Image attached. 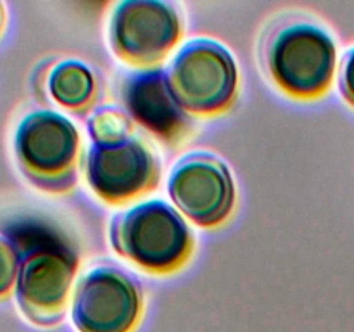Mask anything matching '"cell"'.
Masks as SVG:
<instances>
[{
    "instance_id": "8992f818",
    "label": "cell",
    "mask_w": 354,
    "mask_h": 332,
    "mask_svg": "<svg viewBox=\"0 0 354 332\" xmlns=\"http://www.w3.org/2000/svg\"><path fill=\"white\" fill-rule=\"evenodd\" d=\"M183 37L178 10L156 0L118 3L109 21V45L118 59L142 69H154Z\"/></svg>"
},
{
    "instance_id": "4fadbf2b",
    "label": "cell",
    "mask_w": 354,
    "mask_h": 332,
    "mask_svg": "<svg viewBox=\"0 0 354 332\" xmlns=\"http://www.w3.org/2000/svg\"><path fill=\"white\" fill-rule=\"evenodd\" d=\"M17 273H19V248L6 235H0V301L14 293Z\"/></svg>"
},
{
    "instance_id": "30bf717a",
    "label": "cell",
    "mask_w": 354,
    "mask_h": 332,
    "mask_svg": "<svg viewBox=\"0 0 354 332\" xmlns=\"http://www.w3.org/2000/svg\"><path fill=\"white\" fill-rule=\"evenodd\" d=\"M121 102L131 121L171 147L192 135L194 121L173 93L166 71L142 69L128 75L121 85Z\"/></svg>"
},
{
    "instance_id": "277c9868",
    "label": "cell",
    "mask_w": 354,
    "mask_h": 332,
    "mask_svg": "<svg viewBox=\"0 0 354 332\" xmlns=\"http://www.w3.org/2000/svg\"><path fill=\"white\" fill-rule=\"evenodd\" d=\"M17 248L19 273L14 289L17 306L31 324L54 327L68 311L78 256L50 237L33 239Z\"/></svg>"
},
{
    "instance_id": "5bb4252c",
    "label": "cell",
    "mask_w": 354,
    "mask_h": 332,
    "mask_svg": "<svg viewBox=\"0 0 354 332\" xmlns=\"http://www.w3.org/2000/svg\"><path fill=\"white\" fill-rule=\"evenodd\" d=\"M339 85H341V93L346 102L354 107V48L346 54L344 61H342Z\"/></svg>"
},
{
    "instance_id": "3957f363",
    "label": "cell",
    "mask_w": 354,
    "mask_h": 332,
    "mask_svg": "<svg viewBox=\"0 0 354 332\" xmlns=\"http://www.w3.org/2000/svg\"><path fill=\"white\" fill-rule=\"evenodd\" d=\"M265 64L273 83L292 99H322L332 89L337 47L317 24L290 21L279 26L265 45Z\"/></svg>"
},
{
    "instance_id": "7c38bea8",
    "label": "cell",
    "mask_w": 354,
    "mask_h": 332,
    "mask_svg": "<svg viewBox=\"0 0 354 332\" xmlns=\"http://www.w3.org/2000/svg\"><path fill=\"white\" fill-rule=\"evenodd\" d=\"M86 130L93 144H116L133 137V121L120 107L104 106L93 111Z\"/></svg>"
},
{
    "instance_id": "9a60e30c",
    "label": "cell",
    "mask_w": 354,
    "mask_h": 332,
    "mask_svg": "<svg viewBox=\"0 0 354 332\" xmlns=\"http://www.w3.org/2000/svg\"><path fill=\"white\" fill-rule=\"evenodd\" d=\"M6 26H7V10H6V6L0 2V38H2L3 31H6Z\"/></svg>"
},
{
    "instance_id": "9c48e42d",
    "label": "cell",
    "mask_w": 354,
    "mask_h": 332,
    "mask_svg": "<svg viewBox=\"0 0 354 332\" xmlns=\"http://www.w3.org/2000/svg\"><path fill=\"white\" fill-rule=\"evenodd\" d=\"M168 194L176 210L203 228L223 225L237 197L227 163L211 152L183 156L169 173Z\"/></svg>"
},
{
    "instance_id": "5b68a950",
    "label": "cell",
    "mask_w": 354,
    "mask_h": 332,
    "mask_svg": "<svg viewBox=\"0 0 354 332\" xmlns=\"http://www.w3.org/2000/svg\"><path fill=\"white\" fill-rule=\"evenodd\" d=\"M166 75L180 106L194 116H220L237 102V64L230 52L214 40L187 42Z\"/></svg>"
},
{
    "instance_id": "7a4b0ae2",
    "label": "cell",
    "mask_w": 354,
    "mask_h": 332,
    "mask_svg": "<svg viewBox=\"0 0 354 332\" xmlns=\"http://www.w3.org/2000/svg\"><path fill=\"white\" fill-rule=\"evenodd\" d=\"M78 128L55 111H33L17 124L14 156L24 178L50 194L71 192L83 163Z\"/></svg>"
},
{
    "instance_id": "52a82bcc",
    "label": "cell",
    "mask_w": 354,
    "mask_h": 332,
    "mask_svg": "<svg viewBox=\"0 0 354 332\" xmlns=\"http://www.w3.org/2000/svg\"><path fill=\"white\" fill-rule=\"evenodd\" d=\"M142 315V286L118 266H95L76 284L71 320L78 332H133Z\"/></svg>"
},
{
    "instance_id": "8fae6325",
    "label": "cell",
    "mask_w": 354,
    "mask_h": 332,
    "mask_svg": "<svg viewBox=\"0 0 354 332\" xmlns=\"http://www.w3.org/2000/svg\"><path fill=\"white\" fill-rule=\"evenodd\" d=\"M44 86L57 106L75 114L92 111L99 99V85L92 69L76 59H62L52 64L44 78Z\"/></svg>"
},
{
    "instance_id": "ba28073f",
    "label": "cell",
    "mask_w": 354,
    "mask_h": 332,
    "mask_svg": "<svg viewBox=\"0 0 354 332\" xmlns=\"http://www.w3.org/2000/svg\"><path fill=\"white\" fill-rule=\"evenodd\" d=\"M83 172L90 190L111 206H123L152 192L161 180L159 159L137 137L116 144H92Z\"/></svg>"
},
{
    "instance_id": "6da1fadb",
    "label": "cell",
    "mask_w": 354,
    "mask_h": 332,
    "mask_svg": "<svg viewBox=\"0 0 354 332\" xmlns=\"http://www.w3.org/2000/svg\"><path fill=\"white\" fill-rule=\"evenodd\" d=\"M109 239L121 258L152 275L178 272L196 251L189 223L165 201H147L116 214Z\"/></svg>"
}]
</instances>
